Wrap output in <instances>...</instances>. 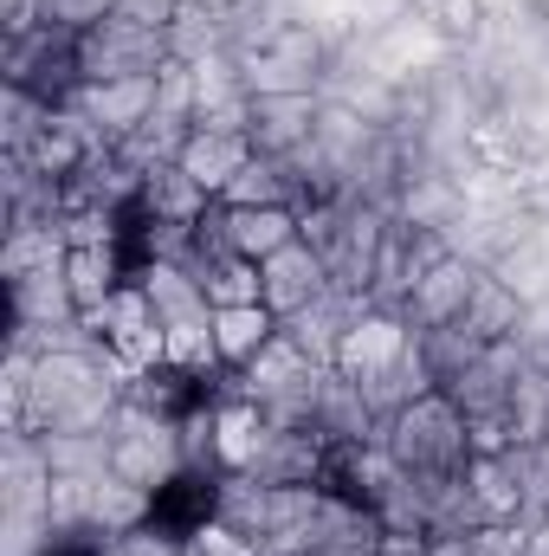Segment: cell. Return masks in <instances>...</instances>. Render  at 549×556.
<instances>
[{"mask_svg":"<svg viewBox=\"0 0 549 556\" xmlns=\"http://www.w3.org/2000/svg\"><path fill=\"white\" fill-rule=\"evenodd\" d=\"M382 446L413 479H459L472 466V427H465L459 402L446 389H426L420 402L395 408L382 420Z\"/></svg>","mask_w":549,"mask_h":556,"instance_id":"cell-1","label":"cell"},{"mask_svg":"<svg viewBox=\"0 0 549 556\" xmlns=\"http://www.w3.org/2000/svg\"><path fill=\"white\" fill-rule=\"evenodd\" d=\"M104 472L137 485L149 498H162L181 472H188V453H181V420L149 415L137 402H124V415L111 420V453H104Z\"/></svg>","mask_w":549,"mask_h":556,"instance_id":"cell-2","label":"cell"},{"mask_svg":"<svg viewBox=\"0 0 549 556\" xmlns=\"http://www.w3.org/2000/svg\"><path fill=\"white\" fill-rule=\"evenodd\" d=\"M330 59H336V46L323 39V26L297 13L291 26H278L272 39H259V46H246V52H240V78H246V91H253V98L317 91V85H323V72H330Z\"/></svg>","mask_w":549,"mask_h":556,"instance_id":"cell-3","label":"cell"},{"mask_svg":"<svg viewBox=\"0 0 549 556\" xmlns=\"http://www.w3.org/2000/svg\"><path fill=\"white\" fill-rule=\"evenodd\" d=\"M175 59V39L149 20L130 13H111L98 20L91 33H78V65H85V85H111V78H155L162 65Z\"/></svg>","mask_w":549,"mask_h":556,"instance_id":"cell-4","label":"cell"},{"mask_svg":"<svg viewBox=\"0 0 549 556\" xmlns=\"http://www.w3.org/2000/svg\"><path fill=\"white\" fill-rule=\"evenodd\" d=\"M0 72H7V85H13V91H33V98H46V104H72V91L85 85L78 33H65V26H52V20H46L39 33H26V39H13V46H7Z\"/></svg>","mask_w":549,"mask_h":556,"instance_id":"cell-5","label":"cell"},{"mask_svg":"<svg viewBox=\"0 0 549 556\" xmlns=\"http://www.w3.org/2000/svg\"><path fill=\"white\" fill-rule=\"evenodd\" d=\"M413 350V324L401 311H382V304H369V311H356V324L336 337V356H330V369L343 376V382H356V389H375L395 363H408Z\"/></svg>","mask_w":549,"mask_h":556,"instance_id":"cell-6","label":"cell"},{"mask_svg":"<svg viewBox=\"0 0 549 556\" xmlns=\"http://www.w3.org/2000/svg\"><path fill=\"white\" fill-rule=\"evenodd\" d=\"M336 285H330V266H323V253L310 247V240H297V247H284L272 253L266 266H259V304L272 311L278 324H291V317H304L310 304H323Z\"/></svg>","mask_w":549,"mask_h":556,"instance_id":"cell-7","label":"cell"},{"mask_svg":"<svg viewBox=\"0 0 549 556\" xmlns=\"http://www.w3.org/2000/svg\"><path fill=\"white\" fill-rule=\"evenodd\" d=\"M162 78V72H155ZM155 78H111V85H78L72 91V111L98 130V137L111 142H130L155 117Z\"/></svg>","mask_w":549,"mask_h":556,"instance_id":"cell-8","label":"cell"},{"mask_svg":"<svg viewBox=\"0 0 549 556\" xmlns=\"http://www.w3.org/2000/svg\"><path fill=\"white\" fill-rule=\"evenodd\" d=\"M478 260L472 253H446V260H433L426 273H420V285L408 291V304H401V317L413 324V337L420 330H439V324H459V311H465V298H472V285H478Z\"/></svg>","mask_w":549,"mask_h":556,"instance_id":"cell-9","label":"cell"},{"mask_svg":"<svg viewBox=\"0 0 549 556\" xmlns=\"http://www.w3.org/2000/svg\"><path fill=\"white\" fill-rule=\"evenodd\" d=\"M214 227H220V240H227L240 260H253V266H266L272 253H284V247L304 240V214H297V207H227V201H214Z\"/></svg>","mask_w":549,"mask_h":556,"instance_id":"cell-10","label":"cell"},{"mask_svg":"<svg viewBox=\"0 0 549 556\" xmlns=\"http://www.w3.org/2000/svg\"><path fill=\"white\" fill-rule=\"evenodd\" d=\"M266 440H272V415L227 382L214 395V459H220V472H253Z\"/></svg>","mask_w":549,"mask_h":556,"instance_id":"cell-11","label":"cell"},{"mask_svg":"<svg viewBox=\"0 0 549 556\" xmlns=\"http://www.w3.org/2000/svg\"><path fill=\"white\" fill-rule=\"evenodd\" d=\"M130 278H137L130 240H124V247H65V291H72L78 317L104 311V304H111Z\"/></svg>","mask_w":549,"mask_h":556,"instance_id":"cell-12","label":"cell"},{"mask_svg":"<svg viewBox=\"0 0 549 556\" xmlns=\"http://www.w3.org/2000/svg\"><path fill=\"white\" fill-rule=\"evenodd\" d=\"M317 111H323V91L253 98V124H246V137H253L259 155H297L304 142L317 137Z\"/></svg>","mask_w":549,"mask_h":556,"instance_id":"cell-13","label":"cell"},{"mask_svg":"<svg viewBox=\"0 0 549 556\" xmlns=\"http://www.w3.org/2000/svg\"><path fill=\"white\" fill-rule=\"evenodd\" d=\"M253 479H266V485H323L330 479V440L317 427H272Z\"/></svg>","mask_w":549,"mask_h":556,"instance_id":"cell-14","label":"cell"},{"mask_svg":"<svg viewBox=\"0 0 549 556\" xmlns=\"http://www.w3.org/2000/svg\"><path fill=\"white\" fill-rule=\"evenodd\" d=\"M531 311H537V304H524L505 278L485 266L478 285H472V298H465V311H459V330H472L478 343H511V337L531 330Z\"/></svg>","mask_w":549,"mask_h":556,"instance_id":"cell-15","label":"cell"},{"mask_svg":"<svg viewBox=\"0 0 549 556\" xmlns=\"http://www.w3.org/2000/svg\"><path fill=\"white\" fill-rule=\"evenodd\" d=\"M175 162L220 201V194L233 188V175L253 162V137H240V130H201V124H194V130L181 137V149H175Z\"/></svg>","mask_w":549,"mask_h":556,"instance_id":"cell-16","label":"cell"},{"mask_svg":"<svg viewBox=\"0 0 549 556\" xmlns=\"http://www.w3.org/2000/svg\"><path fill=\"white\" fill-rule=\"evenodd\" d=\"M137 285L149 291V304H155V317H162V330H175V324H201V317H214V304H207V291H201V278L188 273L181 260H137Z\"/></svg>","mask_w":549,"mask_h":556,"instance_id":"cell-17","label":"cell"},{"mask_svg":"<svg viewBox=\"0 0 549 556\" xmlns=\"http://www.w3.org/2000/svg\"><path fill=\"white\" fill-rule=\"evenodd\" d=\"M214 518H220V525H233V531H240V538H253V544H272V531H278V485L253 479V472H220V485H214Z\"/></svg>","mask_w":549,"mask_h":556,"instance_id":"cell-18","label":"cell"},{"mask_svg":"<svg viewBox=\"0 0 549 556\" xmlns=\"http://www.w3.org/2000/svg\"><path fill=\"white\" fill-rule=\"evenodd\" d=\"M207 207H214V194L181 168V162H162V168H149V181H142V201L137 214L142 220H175V227H201L207 220Z\"/></svg>","mask_w":549,"mask_h":556,"instance_id":"cell-19","label":"cell"},{"mask_svg":"<svg viewBox=\"0 0 549 556\" xmlns=\"http://www.w3.org/2000/svg\"><path fill=\"white\" fill-rule=\"evenodd\" d=\"M278 330H284V324H278L259 298H253V304H220V311H214V350H220V369H233V376H240V369L272 343Z\"/></svg>","mask_w":549,"mask_h":556,"instance_id":"cell-20","label":"cell"},{"mask_svg":"<svg viewBox=\"0 0 549 556\" xmlns=\"http://www.w3.org/2000/svg\"><path fill=\"white\" fill-rule=\"evenodd\" d=\"M317 433L330 446H369V440H382V415L369 408V395L356 382H343L330 369V389H323V408H317Z\"/></svg>","mask_w":549,"mask_h":556,"instance_id":"cell-21","label":"cell"},{"mask_svg":"<svg viewBox=\"0 0 549 556\" xmlns=\"http://www.w3.org/2000/svg\"><path fill=\"white\" fill-rule=\"evenodd\" d=\"M149 518H155V498H149V492L124 485V479H111V472L91 485V518H85V531H98L104 544H117V538L142 531Z\"/></svg>","mask_w":549,"mask_h":556,"instance_id":"cell-22","label":"cell"},{"mask_svg":"<svg viewBox=\"0 0 549 556\" xmlns=\"http://www.w3.org/2000/svg\"><path fill=\"white\" fill-rule=\"evenodd\" d=\"M505 420H511V446H549V363L544 356H531L524 376L511 382Z\"/></svg>","mask_w":549,"mask_h":556,"instance_id":"cell-23","label":"cell"},{"mask_svg":"<svg viewBox=\"0 0 549 556\" xmlns=\"http://www.w3.org/2000/svg\"><path fill=\"white\" fill-rule=\"evenodd\" d=\"M420 343V363H426V376H433V389H452L491 343H478L472 330H459V324H439V330H420L413 337Z\"/></svg>","mask_w":549,"mask_h":556,"instance_id":"cell-24","label":"cell"},{"mask_svg":"<svg viewBox=\"0 0 549 556\" xmlns=\"http://www.w3.org/2000/svg\"><path fill=\"white\" fill-rule=\"evenodd\" d=\"M59 260H65V233L52 220H13L7 247H0V278H26L39 266H59Z\"/></svg>","mask_w":549,"mask_h":556,"instance_id":"cell-25","label":"cell"},{"mask_svg":"<svg viewBox=\"0 0 549 556\" xmlns=\"http://www.w3.org/2000/svg\"><path fill=\"white\" fill-rule=\"evenodd\" d=\"M420 26H433L446 46H478L485 39V20H491V0H401Z\"/></svg>","mask_w":549,"mask_h":556,"instance_id":"cell-26","label":"cell"},{"mask_svg":"<svg viewBox=\"0 0 549 556\" xmlns=\"http://www.w3.org/2000/svg\"><path fill=\"white\" fill-rule=\"evenodd\" d=\"M491 273L505 278L524 304H544L549 298V233H524L518 247H505V253L491 260Z\"/></svg>","mask_w":549,"mask_h":556,"instance_id":"cell-27","label":"cell"},{"mask_svg":"<svg viewBox=\"0 0 549 556\" xmlns=\"http://www.w3.org/2000/svg\"><path fill=\"white\" fill-rule=\"evenodd\" d=\"M52 111H59V104H46V98H33V91H13V85H7V104H0V155H26L33 137L52 124Z\"/></svg>","mask_w":549,"mask_h":556,"instance_id":"cell-28","label":"cell"},{"mask_svg":"<svg viewBox=\"0 0 549 556\" xmlns=\"http://www.w3.org/2000/svg\"><path fill=\"white\" fill-rule=\"evenodd\" d=\"M111 556H188V531H175V525L149 518L142 531L117 538V544H111Z\"/></svg>","mask_w":549,"mask_h":556,"instance_id":"cell-29","label":"cell"},{"mask_svg":"<svg viewBox=\"0 0 549 556\" xmlns=\"http://www.w3.org/2000/svg\"><path fill=\"white\" fill-rule=\"evenodd\" d=\"M188 551H194V556H266V544L240 538V531H233V525H220V518H201V525L188 531Z\"/></svg>","mask_w":549,"mask_h":556,"instance_id":"cell-30","label":"cell"},{"mask_svg":"<svg viewBox=\"0 0 549 556\" xmlns=\"http://www.w3.org/2000/svg\"><path fill=\"white\" fill-rule=\"evenodd\" d=\"M111 13H124V0H46V20L65 26V33H91Z\"/></svg>","mask_w":549,"mask_h":556,"instance_id":"cell-31","label":"cell"},{"mask_svg":"<svg viewBox=\"0 0 549 556\" xmlns=\"http://www.w3.org/2000/svg\"><path fill=\"white\" fill-rule=\"evenodd\" d=\"M531 525H478L472 531V556H524Z\"/></svg>","mask_w":549,"mask_h":556,"instance_id":"cell-32","label":"cell"},{"mask_svg":"<svg viewBox=\"0 0 549 556\" xmlns=\"http://www.w3.org/2000/svg\"><path fill=\"white\" fill-rule=\"evenodd\" d=\"M46 26V0H0V39L13 46V39H26V33H39Z\"/></svg>","mask_w":549,"mask_h":556,"instance_id":"cell-33","label":"cell"},{"mask_svg":"<svg viewBox=\"0 0 549 556\" xmlns=\"http://www.w3.org/2000/svg\"><path fill=\"white\" fill-rule=\"evenodd\" d=\"M181 7H188V0H124V13H130V20H149V26H162V33L175 26V13H181Z\"/></svg>","mask_w":549,"mask_h":556,"instance_id":"cell-34","label":"cell"},{"mask_svg":"<svg viewBox=\"0 0 549 556\" xmlns=\"http://www.w3.org/2000/svg\"><path fill=\"white\" fill-rule=\"evenodd\" d=\"M433 551V538H413V531H388L382 538V556H426Z\"/></svg>","mask_w":549,"mask_h":556,"instance_id":"cell-35","label":"cell"},{"mask_svg":"<svg viewBox=\"0 0 549 556\" xmlns=\"http://www.w3.org/2000/svg\"><path fill=\"white\" fill-rule=\"evenodd\" d=\"M524 556H549V525H531V544H524Z\"/></svg>","mask_w":549,"mask_h":556,"instance_id":"cell-36","label":"cell"},{"mask_svg":"<svg viewBox=\"0 0 549 556\" xmlns=\"http://www.w3.org/2000/svg\"><path fill=\"white\" fill-rule=\"evenodd\" d=\"M531 13H537V20H544V26H549V0H537V7H531Z\"/></svg>","mask_w":549,"mask_h":556,"instance_id":"cell-37","label":"cell"},{"mask_svg":"<svg viewBox=\"0 0 549 556\" xmlns=\"http://www.w3.org/2000/svg\"><path fill=\"white\" fill-rule=\"evenodd\" d=\"M537 525H549V492H544V505H537Z\"/></svg>","mask_w":549,"mask_h":556,"instance_id":"cell-38","label":"cell"},{"mask_svg":"<svg viewBox=\"0 0 549 556\" xmlns=\"http://www.w3.org/2000/svg\"><path fill=\"white\" fill-rule=\"evenodd\" d=\"M524 7H537V0H524Z\"/></svg>","mask_w":549,"mask_h":556,"instance_id":"cell-39","label":"cell"}]
</instances>
